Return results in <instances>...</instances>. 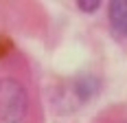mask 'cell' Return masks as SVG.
Returning <instances> with one entry per match:
<instances>
[{
	"mask_svg": "<svg viewBox=\"0 0 127 123\" xmlns=\"http://www.w3.org/2000/svg\"><path fill=\"white\" fill-rule=\"evenodd\" d=\"M29 112V92L13 77L0 79V121L20 123Z\"/></svg>",
	"mask_w": 127,
	"mask_h": 123,
	"instance_id": "6da1fadb",
	"label": "cell"
},
{
	"mask_svg": "<svg viewBox=\"0 0 127 123\" xmlns=\"http://www.w3.org/2000/svg\"><path fill=\"white\" fill-rule=\"evenodd\" d=\"M110 31L118 40H127V0H112L107 9Z\"/></svg>",
	"mask_w": 127,
	"mask_h": 123,
	"instance_id": "7a4b0ae2",
	"label": "cell"
},
{
	"mask_svg": "<svg viewBox=\"0 0 127 123\" xmlns=\"http://www.w3.org/2000/svg\"><path fill=\"white\" fill-rule=\"evenodd\" d=\"M70 90L79 101H90L101 92V79L96 75H79L72 81Z\"/></svg>",
	"mask_w": 127,
	"mask_h": 123,
	"instance_id": "3957f363",
	"label": "cell"
},
{
	"mask_svg": "<svg viewBox=\"0 0 127 123\" xmlns=\"http://www.w3.org/2000/svg\"><path fill=\"white\" fill-rule=\"evenodd\" d=\"M77 7H79L83 13H94L99 7H101V0H79Z\"/></svg>",
	"mask_w": 127,
	"mask_h": 123,
	"instance_id": "277c9868",
	"label": "cell"
},
{
	"mask_svg": "<svg viewBox=\"0 0 127 123\" xmlns=\"http://www.w3.org/2000/svg\"><path fill=\"white\" fill-rule=\"evenodd\" d=\"M7 51H9V42H2V40H0V57H2Z\"/></svg>",
	"mask_w": 127,
	"mask_h": 123,
	"instance_id": "5b68a950",
	"label": "cell"
}]
</instances>
